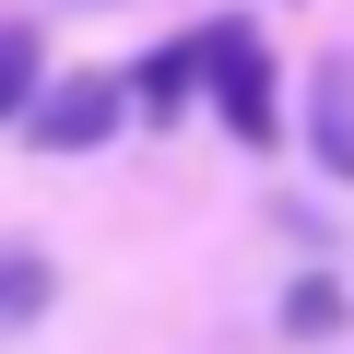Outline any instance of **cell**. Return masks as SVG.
I'll return each instance as SVG.
<instances>
[{
    "label": "cell",
    "instance_id": "1",
    "mask_svg": "<svg viewBox=\"0 0 354 354\" xmlns=\"http://www.w3.org/2000/svg\"><path fill=\"white\" fill-rule=\"evenodd\" d=\"M201 59H213V106H225V130H236L248 153H272V142H283V106H272V59H260V36H248V24H213Z\"/></svg>",
    "mask_w": 354,
    "mask_h": 354
},
{
    "label": "cell",
    "instance_id": "2",
    "mask_svg": "<svg viewBox=\"0 0 354 354\" xmlns=\"http://www.w3.org/2000/svg\"><path fill=\"white\" fill-rule=\"evenodd\" d=\"M130 118V83H106V71H83V83H59V95H36V153H83V142H106Z\"/></svg>",
    "mask_w": 354,
    "mask_h": 354
},
{
    "label": "cell",
    "instance_id": "3",
    "mask_svg": "<svg viewBox=\"0 0 354 354\" xmlns=\"http://www.w3.org/2000/svg\"><path fill=\"white\" fill-rule=\"evenodd\" d=\"M307 118H319V165H330V177H354V59H319Z\"/></svg>",
    "mask_w": 354,
    "mask_h": 354
},
{
    "label": "cell",
    "instance_id": "4",
    "mask_svg": "<svg viewBox=\"0 0 354 354\" xmlns=\"http://www.w3.org/2000/svg\"><path fill=\"white\" fill-rule=\"evenodd\" d=\"M189 83H201V36H165V48L130 71V106H142V118H177V106H189Z\"/></svg>",
    "mask_w": 354,
    "mask_h": 354
},
{
    "label": "cell",
    "instance_id": "5",
    "mask_svg": "<svg viewBox=\"0 0 354 354\" xmlns=\"http://www.w3.org/2000/svg\"><path fill=\"white\" fill-rule=\"evenodd\" d=\"M36 106V36H0V118Z\"/></svg>",
    "mask_w": 354,
    "mask_h": 354
},
{
    "label": "cell",
    "instance_id": "6",
    "mask_svg": "<svg viewBox=\"0 0 354 354\" xmlns=\"http://www.w3.org/2000/svg\"><path fill=\"white\" fill-rule=\"evenodd\" d=\"M24 307H48V260H0V319H24Z\"/></svg>",
    "mask_w": 354,
    "mask_h": 354
},
{
    "label": "cell",
    "instance_id": "7",
    "mask_svg": "<svg viewBox=\"0 0 354 354\" xmlns=\"http://www.w3.org/2000/svg\"><path fill=\"white\" fill-rule=\"evenodd\" d=\"M283 319H295V330H342V283H295Z\"/></svg>",
    "mask_w": 354,
    "mask_h": 354
}]
</instances>
